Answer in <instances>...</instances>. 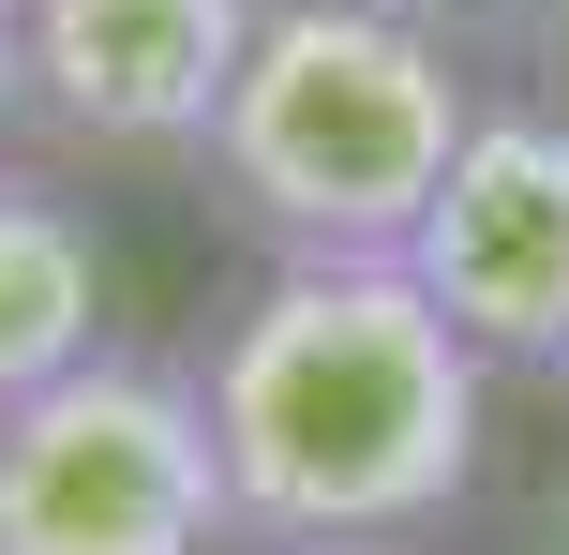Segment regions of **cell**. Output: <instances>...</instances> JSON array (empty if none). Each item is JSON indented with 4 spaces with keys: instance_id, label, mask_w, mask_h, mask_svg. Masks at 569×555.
<instances>
[{
    "instance_id": "cell-1",
    "label": "cell",
    "mask_w": 569,
    "mask_h": 555,
    "mask_svg": "<svg viewBox=\"0 0 569 555\" xmlns=\"http://www.w3.org/2000/svg\"><path fill=\"white\" fill-rule=\"evenodd\" d=\"M180 360L240 555H420L480 496L495 360L420 300L405 256H270Z\"/></svg>"
},
{
    "instance_id": "cell-2",
    "label": "cell",
    "mask_w": 569,
    "mask_h": 555,
    "mask_svg": "<svg viewBox=\"0 0 569 555\" xmlns=\"http://www.w3.org/2000/svg\"><path fill=\"white\" fill-rule=\"evenodd\" d=\"M495 90L405 0H270L196 180L256 256H405Z\"/></svg>"
},
{
    "instance_id": "cell-3",
    "label": "cell",
    "mask_w": 569,
    "mask_h": 555,
    "mask_svg": "<svg viewBox=\"0 0 569 555\" xmlns=\"http://www.w3.org/2000/svg\"><path fill=\"white\" fill-rule=\"evenodd\" d=\"M0 555H240L196 360L106 346L0 406Z\"/></svg>"
},
{
    "instance_id": "cell-4",
    "label": "cell",
    "mask_w": 569,
    "mask_h": 555,
    "mask_svg": "<svg viewBox=\"0 0 569 555\" xmlns=\"http://www.w3.org/2000/svg\"><path fill=\"white\" fill-rule=\"evenodd\" d=\"M256 16L270 0H16L30 136L90 150V166H196Z\"/></svg>"
},
{
    "instance_id": "cell-5",
    "label": "cell",
    "mask_w": 569,
    "mask_h": 555,
    "mask_svg": "<svg viewBox=\"0 0 569 555\" xmlns=\"http://www.w3.org/2000/svg\"><path fill=\"white\" fill-rule=\"evenodd\" d=\"M405 270L495 376H569V120L480 106V136L450 150Z\"/></svg>"
},
{
    "instance_id": "cell-6",
    "label": "cell",
    "mask_w": 569,
    "mask_h": 555,
    "mask_svg": "<svg viewBox=\"0 0 569 555\" xmlns=\"http://www.w3.org/2000/svg\"><path fill=\"white\" fill-rule=\"evenodd\" d=\"M120 346V270H106V226H90L60 180L0 166V406L60 390L76 360Z\"/></svg>"
},
{
    "instance_id": "cell-7",
    "label": "cell",
    "mask_w": 569,
    "mask_h": 555,
    "mask_svg": "<svg viewBox=\"0 0 569 555\" xmlns=\"http://www.w3.org/2000/svg\"><path fill=\"white\" fill-rule=\"evenodd\" d=\"M16 136H30V76H16V0H0V166H16Z\"/></svg>"
}]
</instances>
